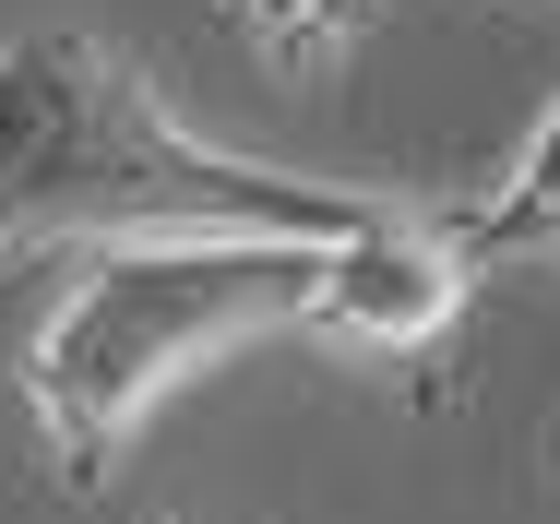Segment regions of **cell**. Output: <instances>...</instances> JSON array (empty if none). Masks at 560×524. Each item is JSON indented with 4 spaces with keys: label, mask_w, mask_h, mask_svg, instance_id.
Instances as JSON below:
<instances>
[{
    "label": "cell",
    "mask_w": 560,
    "mask_h": 524,
    "mask_svg": "<svg viewBox=\"0 0 560 524\" xmlns=\"http://www.w3.org/2000/svg\"><path fill=\"white\" fill-rule=\"evenodd\" d=\"M382 191L299 179V167H250L203 143L179 107L143 84V60H119L84 24H36L0 48V238H275V251H335Z\"/></svg>",
    "instance_id": "1"
},
{
    "label": "cell",
    "mask_w": 560,
    "mask_h": 524,
    "mask_svg": "<svg viewBox=\"0 0 560 524\" xmlns=\"http://www.w3.org/2000/svg\"><path fill=\"white\" fill-rule=\"evenodd\" d=\"M311 263L323 251H275V238H119V251H84V275L60 287V311L24 346V418H36L48 477L96 489L119 465V441L155 418V394H179L215 346L311 322Z\"/></svg>",
    "instance_id": "2"
},
{
    "label": "cell",
    "mask_w": 560,
    "mask_h": 524,
    "mask_svg": "<svg viewBox=\"0 0 560 524\" xmlns=\"http://www.w3.org/2000/svg\"><path fill=\"white\" fill-rule=\"evenodd\" d=\"M465 287H477V263L453 251V226L394 203L311 263V334H335L358 358H430L465 322Z\"/></svg>",
    "instance_id": "3"
},
{
    "label": "cell",
    "mask_w": 560,
    "mask_h": 524,
    "mask_svg": "<svg viewBox=\"0 0 560 524\" xmlns=\"http://www.w3.org/2000/svg\"><path fill=\"white\" fill-rule=\"evenodd\" d=\"M453 251H465L477 275H501V263H549V251H560V107H549V131L501 167V191L453 214Z\"/></svg>",
    "instance_id": "4"
},
{
    "label": "cell",
    "mask_w": 560,
    "mask_h": 524,
    "mask_svg": "<svg viewBox=\"0 0 560 524\" xmlns=\"http://www.w3.org/2000/svg\"><path fill=\"white\" fill-rule=\"evenodd\" d=\"M238 12H250V36L275 60H311V0H238Z\"/></svg>",
    "instance_id": "5"
},
{
    "label": "cell",
    "mask_w": 560,
    "mask_h": 524,
    "mask_svg": "<svg viewBox=\"0 0 560 524\" xmlns=\"http://www.w3.org/2000/svg\"><path fill=\"white\" fill-rule=\"evenodd\" d=\"M346 24H358V0H311V60H323V48H335Z\"/></svg>",
    "instance_id": "6"
},
{
    "label": "cell",
    "mask_w": 560,
    "mask_h": 524,
    "mask_svg": "<svg viewBox=\"0 0 560 524\" xmlns=\"http://www.w3.org/2000/svg\"><path fill=\"white\" fill-rule=\"evenodd\" d=\"M537 453H549V477H560V418H549V441H537Z\"/></svg>",
    "instance_id": "7"
},
{
    "label": "cell",
    "mask_w": 560,
    "mask_h": 524,
    "mask_svg": "<svg viewBox=\"0 0 560 524\" xmlns=\"http://www.w3.org/2000/svg\"><path fill=\"white\" fill-rule=\"evenodd\" d=\"M0 251H12V238H0Z\"/></svg>",
    "instance_id": "8"
}]
</instances>
